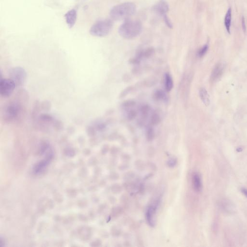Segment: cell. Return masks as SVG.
Listing matches in <instances>:
<instances>
[{
  "label": "cell",
  "mask_w": 247,
  "mask_h": 247,
  "mask_svg": "<svg viewBox=\"0 0 247 247\" xmlns=\"http://www.w3.org/2000/svg\"><path fill=\"white\" fill-rule=\"evenodd\" d=\"M136 10L134 3L127 2L113 7L110 11V17L113 20L116 21L128 19L135 14Z\"/></svg>",
  "instance_id": "obj_1"
},
{
  "label": "cell",
  "mask_w": 247,
  "mask_h": 247,
  "mask_svg": "<svg viewBox=\"0 0 247 247\" xmlns=\"http://www.w3.org/2000/svg\"><path fill=\"white\" fill-rule=\"evenodd\" d=\"M142 30V23L137 20L127 19L119 28V34L124 38L132 39L139 36Z\"/></svg>",
  "instance_id": "obj_2"
},
{
  "label": "cell",
  "mask_w": 247,
  "mask_h": 247,
  "mask_svg": "<svg viewBox=\"0 0 247 247\" xmlns=\"http://www.w3.org/2000/svg\"><path fill=\"white\" fill-rule=\"evenodd\" d=\"M113 23L111 19H104L96 22L90 28L89 33L94 36L103 37L108 35L113 29Z\"/></svg>",
  "instance_id": "obj_3"
},
{
  "label": "cell",
  "mask_w": 247,
  "mask_h": 247,
  "mask_svg": "<svg viewBox=\"0 0 247 247\" xmlns=\"http://www.w3.org/2000/svg\"><path fill=\"white\" fill-rule=\"evenodd\" d=\"M21 112V106L18 102L12 101L4 110V118L8 121H13L18 118Z\"/></svg>",
  "instance_id": "obj_4"
},
{
  "label": "cell",
  "mask_w": 247,
  "mask_h": 247,
  "mask_svg": "<svg viewBox=\"0 0 247 247\" xmlns=\"http://www.w3.org/2000/svg\"><path fill=\"white\" fill-rule=\"evenodd\" d=\"M9 75L10 78L14 81L16 86H22L26 82L27 72L22 67H15L11 68L9 70Z\"/></svg>",
  "instance_id": "obj_5"
},
{
  "label": "cell",
  "mask_w": 247,
  "mask_h": 247,
  "mask_svg": "<svg viewBox=\"0 0 247 247\" xmlns=\"http://www.w3.org/2000/svg\"><path fill=\"white\" fill-rule=\"evenodd\" d=\"M16 85L10 78L0 79V94L4 98H7L12 94Z\"/></svg>",
  "instance_id": "obj_6"
},
{
  "label": "cell",
  "mask_w": 247,
  "mask_h": 247,
  "mask_svg": "<svg viewBox=\"0 0 247 247\" xmlns=\"http://www.w3.org/2000/svg\"><path fill=\"white\" fill-rule=\"evenodd\" d=\"M153 11L162 17L166 15L169 10V5L166 0H160L153 7Z\"/></svg>",
  "instance_id": "obj_7"
},
{
  "label": "cell",
  "mask_w": 247,
  "mask_h": 247,
  "mask_svg": "<svg viewBox=\"0 0 247 247\" xmlns=\"http://www.w3.org/2000/svg\"><path fill=\"white\" fill-rule=\"evenodd\" d=\"M66 21L70 28L75 26L77 19V12L75 9H71L65 15Z\"/></svg>",
  "instance_id": "obj_8"
},
{
  "label": "cell",
  "mask_w": 247,
  "mask_h": 247,
  "mask_svg": "<svg viewBox=\"0 0 247 247\" xmlns=\"http://www.w3.org/2000/svg\"><path fill=\"white\" fill-rule=\"evenodd\" d=\"M157 209V205L155 206H151L148 207L147 211L146 219L148 224L151 226H154L155 225V217H156V210Z\"/></svg>",
  "instance_id": "obj_9"
},
{
  "label": "cell",
  "mask_w": 247,
  "mask_h": 247,
  "mask_svg": "<svg viewBox=\"0 0 247 247\" xmlns=\"http://www.w3.org/2000/svg\"><path fill=\"white\" fill-rule=\"evenodd\" d=\"M153 97L154 99L157 101L167 102L168 101V96L166 93L161 89L156 90L153 94Z\"/></svg>",
  "instance_id": "obj_10"
},
{
  "label": "cell",
  "mask_w": 247,
  "mask_h": 247,
  "mask_svg": "<svg viewBox=\"0 0 247 247\" xmlns=\"http://www.w3.org/2000/svg\"><path fill=\"white\" fill-rule=\"evenodd\" d=\"M232 19V9L230 7L228 9L225 18H224V25L227 32L230 34V27Z\"/></svg>",
  "instance_id": "obj_11"
},
{
  "label": "cell",
  "mask_w": 247,
  "mask_h": 247,
  "mask_svg": "<svg viewBox=\"0 0 247 247\" xmlns=\"http://www.w3.org/2000/svg\"><path fill=\"white\" fill-rule=\"evenodd\" d=\"M193 184L194 188L197 192H200L202 189L201 179L198 174H195L193 177Z\"/></svg>",
  "instance_id": "obj_12"
},
{
  "label": "cell",
  "mask_w": 247,
  "mask_h": 247,
  "mask_svg": "<svg viewBox=\"0 0 247 247\" xmlns=\"http://www.w3.org/2000/svg\"><path fill=\"white\" fill-rule=\"evenodd\" d=\"M199 95L205 105L208 106L210 104V99L207 91L204 88H201L199 90Z\"/></svg>",
  "instance_id": "obj_13"
},
{
  "label": "cell",
  "mask_w": 247,
  "mask_h": 247,
  "mask_svg": "<svg viewBox=\"0 0 247 247\" xmlns=\"http://www.w3.org/2000/svg\"><path fill=\"white\" fill-rule=\"evenodd\" d=\"M173 87V81L172 77L168 73L165 75V87L167 92H170Z\"/></svg>",
  "instance_id": "obj_14"
},
{
  "label": "cell",
  "mask_w": 247,
  "mask_h": 247,
  "mask_svg": "<svg viewBox=\"0 0 247 247\" xmlns=\"http://www.w3.org/2000/svg\"><path fill=\"white\" fill-rule=\"evenodd\" d=\"M224 67L221 64H219L215 67L212 71L211 75V79L216 80L219 78L223 73Z\"/></svg>",
  "instance_id": "obj_15"
},
{
  "label": "cell",
  "mask_w": 247,
  "mask_h": 247,
  "mask_svg": "<svg viewBox=\"0 0 247 247\" xmlns=\"http://www.w3.org/2000/svg\"><path fill=\"white\" fill-rule=\"evenodd\" d=\"M151 110V107L147 104H144L141 106L140 109V115L144 118L147 117L150 111Z\"/></svg>",
  "instance_id": "obj_16"
},
{
  "label": "cell",
  "mask_w": 247,
  "mask_h": 247,
  "mask_svg": "<svg viewBox=\"0 0 247 247\" xmlns=\"http://www.w3.org/2000/svg\"><path fill=\"white\" fill-rule=\"evenodd\" d=\"M136 103L133 100H127L124 101L123 103L122 104V108L124 110L127 111L132 109L133 107H134L136 105Z\"/></svg>",
  "instance_id": "obj_17"
},
{
  "label": "cell",
  "mask_w": 247,
  "mask_h": 247,
  "mask_svg": "<svg viewBox=\"0 0 247 247\" xmlns=\"http://www.w3.org/2000/svg\"><path fill=\"white\" fill-rule=\"evenodd\" d=\"M161 121V117L157 113H154L152 115L150 119V123L152 125L157 126Z\"/></svg>",
  "instance_id": "obj_18"
},
{
  "label": "cell",
  "mask_w": 247,
  "mask_h": 247,
  "mask_svg": "<svg viewBox=\"0 0 247 247\" xmlns=\"http://www.w3.org/2000/svg\"><path fill=\"white\" fill-rule=\"evenodd\" d=\"M155 53V50L153 47H149L145 49L143 52V56L144 58H149L153 56Z\"/></svg>",
  "instance_id": "obj_19"
},
{
  "label": "cell",
  "mask_w": 247,
  "mask_h": 247,
  "mask_svg": "<svg viewBox=\"0 0 247 247\" xmlns=\"http://www.w3.org/2000/svg\"><path fill=\"white\" fill-rule=\"evenodd\" d=\"M126 111H127V119L129 121L133 120L137 115V113L136 110H134L133 109L127 110Z\"/></svg>",
  "instance_id": "obj_20"
},
{
  "label": "cell",
  "mask_w": 247,
  "mask_h": 247,
  "mask_svg": "<svg viewBox=\"0 0 247 247\" xmlns=\"http://www.w3.org/2000/svg\"><path fill=\"white\" fill-rule=\"evenodd\" d=\"M155 134H154V130L152 128L149 127L147 129L146 131V137L148 140L151 141L153 140L154 138Z\"/></svg>",
  "instance_id": "obj_21"
},
{
  "label": "cell",
  "mask_w": 247,
  "mask_h": 247,
  "mask_svg": "<svg viewBox=\"0 0 247 247\" xmlns=\"http://www.w3.org/2000/svg\"><path fill=\"white\" fill-rule=\"evenodd\" d=\"M133 89V87H128L125 89H124L120 94L119 98H124V97L126 96L129 93H130L132 91Z\"/></svg>",
  "instance_id": "obj_22"
},
{
  "label": "cell",
  "mask_w": 247,
  "mask_h": 247,
  "mask_svg": "<svg viewBox=\"0 0 247 247\" xmlns=\"http://www.w3.org/2000/svg\"><path fill=\"white\" fill-rule=\"evenodd\" d=\"M208 48H209V46H208L207 44H206L203 47H202L200 49V50L199 51V52H198L199 56L202 57V56H204L207 52Z\"/></svg>",
  "instance_id": "obj_23"
},
{
  "label": "cell",
  "mask_w": 247,
  "mask_h": 247,
  "mask_svg": "<svg viewBox=\"0 0 247 247\" xmlns=\"http://www.w3.org/2000/svg\"><path fill=\"white\" fill-rule=\"evenodd\" d=\"M163 17L164 20L165 21V22L166 24V25L168 26V27L169 28H172V23L169 20V18H168V17H167V15H165L164 17Z\"/></svg>",
  "instance_id": "obj_24"
},
{
  "label": "cell",
  "mask_w": 247,
  "mask_h": 247,
  "mask_svg": "<svg viewBox=\"0 0 247 247\" xmlns=\"http://www.w3.org/2000/svg\"><path fill=\"white\" fill-rule=\"evenodd\" d=\"M140 60L137 57L130 60V63L132 64H138L140 63Z\"/></svg>",
  "instance_id": "obj_25"
},
{
  "label": "cell",
  "mask_w": 247,
  "mask_h": 247,
  "mask_svg": "<svg viewBox=\"0 0 247 247\" xmlns=\"http://www.w3.org/2000/svg\"><path fill=\"white\" fill-rule=\"evenodd\" d=\"M242 27L243 31H244V32H245L246 31V26L245 20L244 17H242Z\"/></svg>",
  "instance_id": "obj_26"
},
{
  "label": "cell",
  "mask_w": 247,
  "mask_h": 247,
  "mask_svg": "<svg viewBox=\"0 0 247 247\" xmlns=\"http://www.w3.org/2000/svg\"><path fill=\"white\" fill-rule=\"evenodd\" d=\"M168 163L169 166H174L176 164L175 160V159H171L168 161Z\"/></svg>",
  "instance_id": "obj_27"
},
{
  "label": "cell",
  "mask_w": 247,
  "mask_h": 247,
  "mask_svg": "<svg viewBox=\"0 0 247 247\" xmlns=\"http://www.w3.org/2000/svg\"><path fill=\"white\" fill-rule=\"evenodd\" d=\"M241 191H242L243 193V194H244L247 197V189H244V188H243V189H242Z\"/></svg>",
  "instance_id": "obj_28"
}]
</instances>
